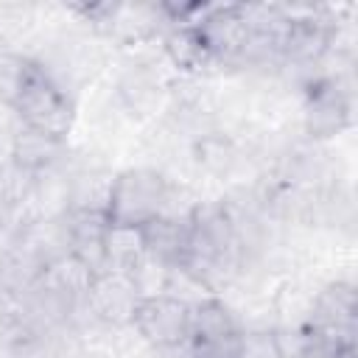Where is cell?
Masks as SVG:
<instances>
[{"label": "cell", "instance_id": "obj_1", "mask_svg": "<svg viewBox=\"0 0 358 358\" xmlns=\"http://www.w3.org/2000/svg\"><path fill=\"white\" fill-rule=\"evenodd\" d=\"M20 115L25 117V123L31 129H39V131H48L53 137H62L67 120H70V112H67V103L64 98L59 95V90L34 67L25 64V73H22V84L11 101Z\"/></svg>", "mask_w": 358, "mask_h": 358}, {"label": "cell", "instance_id": "obj_2", "mask_svg": "<svg viewBox=\"0 0 358 358\" xmlns=\"http://www.w3.org/2000/svg\"><path fill=\"white\" fill-rule=\"evenodd\" d=\"M162 199V176L151 171H129L115 179L109 218L112 224L143 227L157 218V207Z\"/></svg>", "mask_w": 358, "mask_h": 358}, {"label": "cell", "instance_id": "obj_3", "mask_svg": "<svg viewBox=\"0 0 358 358\" xmlns=\"http://www.w3.org/2000/svg\"><path fill=\"white\" fill-rule=\"evenodd\" d=\"M134 322L151 344L176 347L190 330V305L176 299V296L157 294V296L140 299Z\"/></svg>", "mask_w": 358, "mask_h": 358}, {"label": "cell", "instance_id": "obj_4", "mask_svg": "<svg viewBox=\"0 0 358 358\" xmlns=\"http://www.w3.org/2000/svg\"><path fill=\"white\" fill-rule=\"evenodd\" d=\"M87 296L92 299L95 313L106 322H115V324L131 322L137 313V305H140V296L131 288V282L129 280H112V277L95 282Z\"/></svg>", "mask_w": 358, "mask_h": 358}, {"label": "cell", "instance_id": "obj_5", "mask_svg": "<svg viewBox=\"0 0 358 358\" xmlns=\"http://www.w3.org/2000/svg\"><path fill=\"white\" fill-rule=\"evenodd\" d=\"M196 336V341L207 350H221L227 341H235V322L229 316V310L221 302H199L196 308H190V330Z\"/></svg>", "mask_w": 358, "mask_h": 358}, {"label": "cell", "instance_id": "obj_6", "mask_svg": "<svg viewBox=\"0 0 358 358\" xmlns=\"http://www.w3.org/2000/svg\"><path fill=\"white\" fill-rule=\"evenodd\" d=\"M59 137L39 131V129H25L14 134V165L22 171H45L56 157H59Z\"/></svg>", "mask_w": 358, "mask_h": 358}, {"label": "cell", "instance_id": "obj_7", "mask_svg": "<svg viewBox=\"0 0 358 358\" xmlns=\"http://www.w3.org/2000/svg\"><path fill=\"white\" fill-rule=\"evenodd\" d=\"M103 246H106V263L126 268V271L134 263H140L145 255L143 229L131 227V224H109L106 235H103Z\"/></svg>", "mask_w": 358, "mask_h": 358}, {"label": "cell", "instance_id": "obj_8", "mask_svg": "<svg viewBox=\"0 0 358 358\" xmlns=\"http://www.w3.org/2000/svg\"><path fill=\"white\" fill-rule=\"evenodd\" d=\"M232 358H282L280 341L268 333H249L235 341Z\"/></svg>", "mask_w": 358, "mask_h": 358}, {"label": "cell", "instance_id": "obj_9", "mask_svg": "<svg viewBox=\"0 0 358 358\" xmlns=\"http://www.w3.org/2000/svg\"><path fill=\"white\" fill-rule=\"evenodd\" d=\"M11 162H14V134L8 137L0 131V173H6Z\"/></svg>", "mask_w": 358, "mask_h": 358}]
</instances>
